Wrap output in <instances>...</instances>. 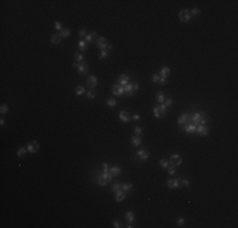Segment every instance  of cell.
I'll return each mask as SVG.
<instances>
[{
  "mask_svg": "<svg viewBox=\"0 0 238 228\" xmlns=\"http://www.w3.org/2000/svg\"><path fill=\"white\" fill-rule=\"evenodd\" d=\"M207 121H208V118L205 117V114H204V113H200V112H196V113L192 115V118H191V123L195 124V125H198V124L205 125Z\"/></svg>",
  "mask_w": 238,
  "mask_h": 228,
  "instance_id": "1",
  "label": "cell"
},
{
  "mask_svg": "<svg viewBox=\"0 0 238 228\" xmlns=\"http://www.w3.org/2000/svg\"><path fill=\"white\" fill-rule=\"evenodd\" d=\"M112 174L108 171V172H101V174H99V176H98V184L100 185V186H104L106 182H109V181L112 180Z\"/></svg>",
  "mask_w": 238,
  "mask_h": 228,
  "instance_id": "2",
  "label": "cell"
},
{
  "mask_svg": "<svg viewBox=\"0 0 238 228\" xmlns=\"http://www.w3.org/2000/svg\"><path fill=\"white\" fill-rule=\"evenodd\" d=\"M96 46L100 48V49H110L112 48V46L108 43V41L105 39V38H103V37H98L96 38Z\"/></svg>",
  "mask_w": 238,
  "mask_h": 228,
  "instance_id": "3",
  "label": "cell"
},
{
  "mask_svg": "<svg viewBox=\"0 0 238 228\" xmlns=\"http://www.w3.org/2000/svg\"><path fill=\"white\" fill-rule=\"evenodd\" d=\"M124 87V93H127L128 95H134V93L138 90V84L137 83H132V84H127Z\"/></svg>",
  "mask_w": 238,
  "mask_h": 228,
  "instance_id": "4",
  "label": "cell"
},
{
  "mask_svg": "<svg viewBox=\"0 0 238 228\" xmlns=\"http://www.w3.org/2000/svg\"><path fill=\"white\" fill-rule=\"evenodd\" d=\"M165 113H166V105L165 104L157 105V106H155V109H153V114H155L156 118H161V117H163V114Z\"/></svg>",
  "mask_w": 238,
  "mask_h": 228,
  "instance_id": "5",
  "label": "cell"
},
{
  "mask_svg": "<svg viewBox=\"0 0 238 228\" xmlns=\"http://www.w3.org/2000/svg\"><path fill=\"white\" fill-rule=\"evenodd\" d=\"M179 18H180V20H182V22H189V20L192 18V15H191L190 10L182 9V10L179 11Z\"/></svg>",
  "mask_w": 238,
  "mask_h": 228,
  "instance_id": "6",
  "label": "cell"
},
{
  "mask_svg": "<svg viewBox=\"0 0 238 228\" xmlns=\"http://www.w3.org/2000/svg\"><path fill=\"white\" fill-rule=\"evenodd\" d=\"M170 163H171V166H173V167H176V166H179V165H181V162H182V159H181L180 155H177V153H173V155H171L170 156Z\"/></svg>",
  "mask_w": 238,
  "mask_h": 228,
  "instance_id": "7",
  "label": "cell"
},
{
  "mask_svg": "<svg viewBox=\"0 0 238 228\" xmlns=\"http://www.w3.org/2000/svg\"><path fill=\"white\" fill-rule=\"evenodd\" d=\"M39 150V143L37 141H32V142L28 143L27 146V151L30 152V153H36V152Z\"/></svg>",
  "mask_w": 238,
  "mask_h": 228,
  "instance_id": "8",
  "label": "cell"
},
{
  "mask_svg": "<svg viewBox=\"0 0 238 228\" xmlns=\"http://www.w3.org/2000/svg\"><path fill=\"white\" fill-rule=\"evenodd\" d=\"M86 83H87L89 87L94 89V87H96V84H98V77H96L95 75L89 76V77H87V80H86Z\"/></svg>",
  "mask_w": 238,
  "mask_h": 228,
  "instance_id": "9",
  "label": "cell"
},
{
  "mask_svg": "<svg viewBox=\"0 0 238 228\" xmlns=\"http://www.w3.org/2000/svg\"><path fill=\"white\" fill-rule=\"evenodd\" d=\"M137 157H138L139 160L146 161V160L150 157V152H147L146 150H138V151H137Z\"/></svg>",
  "mask_w": 238,
  "mask_h": 228,
  "instance_id": "10",
  "label": "cell"
},
{
  "mask_svg": "<svg viewBox=\"0 0 238 228\" xmlns=\"http://www.w3.org/2000/svg\"><path fill=\"white\" fill-rule=\"evenodd\" d=\"M167 186L170 189H176V188L180 186V180L179 179H170V180L167 181Z\"/></svg>",
  "mask_w": 238,
  "mask_h": 228,
  "instance_id": "11",
  "label": "cell"
},
{
  "mask_svg": "<svg viewBox=\"0 0 238 228\" xmlns=\"http://www.w3.org/2000/svg\"><path fill=\"white\" fill-rule=\"evenodd\" d=\"M195 132H198L199 134H201V136H207L208 132H209V129H208L207 125H201V124H199V125H196V131H195Z\"/></svg>",
  "mask_w": 238,
  "mask_h": 228,
  "instance_id": "12",
  "label": "cell"
},
{
  "mask_svg": "<svg viewBox=\"0 0 238 228\" xmlns=\"http://www.w3.org/2000/svg\"><path fill=\"white\" fill-rule=\"evenodd\" d=\"M124 198H125V191H123L122 189L115 191V200L117 201H122Z\"/></svg>",
  "mask_w": 238,
  "mask_h": 228,
  "instance_id": "13",
  "label": "cell"
},
{
  "mask_svg": "<svg viewBox=\"0 0 238 228\" xmlns=\"http://www.w3.org/2000/svg\"><path fill=\"white\" fill-rule=\"evenodd\" d=\"M170 72H171L170 67H162L161 71H160V77H162V79H166L167 76L170 75Z\"/></svg>",
  "mask_w": 238,
  "mask_h": 228,
  "instance_id": "14",
  "label": "cell"
},
{
  "mask_svg": "<svg viewBox=\"0 0 238 228\" xmlns=\"http://www.w3.org/2000/svg\"><path fill=\"white\" fill-rule=\"evenodd\" d=\"M119 118H120V121L122 122H129V119H131V115L128 112H120L119 113Z\"/></svg>",
  "mask_w": 238,
  "mask_h": 228,
  "instance_id": "15",
  "label": "cell"
},
{
  "mask_svg": "<svg viewBox=\"0 0 238 228\" xmlns=\"http://www.w3.org/2000/svg\"><path fill=\"white\" fill-rule=\"evenodd\" d=\"M113 94L114 95H123L124 94V87L120 85H115L113 87Z\"/></svg>",
  "mask_w": 238,
  "mask_h": 228,
  "instance_id": "16",
  "label": "cell"
},
{
  "mask_svg": "<svg viewBox=\"0 0 238 228\" xmlns=\"http://www.w3.org/2000/svg\"><path fill=\"white\" fill-rule=\"evenodd\" d=\"M188 122H189V114L188 113H184L180 118L177 119V123L179 124H186Z\"/></svg>",
  "mask_w": 238,
  "mask_h": 228,
  "instance_id": "17",
  "label": "cell"
},
{
  "mask_svg": "<svg viewBox=\"0 0 238 228\" xmlns=\"http://www.w3.org/2000/svg\"><path fill=\"white\" fill-rule=\"evenodd\" d=\"M118 83H119V85L122 86H125L127 84H129V77L127 75H122L119 77V80H118Z\"/></svg>",
  "mask_w": 238,
  "mask_h": 228,
  "instance_id": "18",
  "label": "cell"
},
{
  "mask_svg": "<svg viewBox=\"0 0 238 228\" xmlns=\"http://www.w3.org/2000/svg\"><path fill=\"white\" fill-rule=\"evenodd\" d=\"M185 131H186L188 133L195 132V131H196V125H195V124H192V123H186L185 124Z\"/></svg>",
  "mask_w": 238,
  "mask_h": 228,
  "instance_id": "19",
  "label": "cell"
},
{
  "mask_svg": "<svg viewBox=\"0 0 238 228\" xmlns=\"http://www.w3.org/2000/svg\"><path fill=\"white\" fill-rule=\"evenodd\" d=\"M131 142H132V144H133V146L138 147V146H141L142 141H141L139 136H133V137H132V140H131Z\"/></svg>",
  "mask_w": 238,
  "mask_h": 228,
  "instance_id": "20",
  "label": "cell"
},
{
  "mask_svg": "<svg viewBox=\"0 0 238 228\" xmlns=\"http://www.w3.org/2000/svg\"><path fill=\"white\" fill-rule=\"evenodd\" d=\"M61 36H60V33L58 34H53L52 37H51V43H53V45H58L60 42H61Z\"/></svg>",
  "mask_w": 238,
  "mask_h": 228,
  "instance_id": "21",
  "label": "cell"
},
{
  "mask_svg": "<svg viewBox=\"0 0 238 228\" xmlns=\"http://www.w3.org/2000/svg\"><path fill=\"white\" fill-rule=\"evenodd\" d=\"M77 71H79V74H86L87 72V66H86L85 64H79Z\"/></svg>",
  "mask_w": 238,
  "mask_h": 228,
  "instance_id": "22",
  "label": "cell"
},
{
  "mask_svg": "<svg viewBox=\"0 0 238 228\" xmlns=\"http://www.w3.org/2000/svg\"><path fill=\"white\" fill-rule=\"evenodd\" d=\"M125 219H127V223L128 224H132V222H133V219H134V214L132 212H127L125 213Z\"/></svg>",
  "mask_w": 238,
  "mask_h": 228,
  "instance_id": "23",
  "label": "cell"
},
{
  "mask_svg": "<svg viewBox=\"0 0 238 228\" xmlns=\"http://www.w3.org/2000/svg\"><path fill=\"white\" fill-rule=\"evenodd\" d=\"M120 172H122V170H120V167H118V166H113V167L110 169V174H112V176H118Z\"/></svg>",
  "mask_w": 238,
  "mask_h": 228,
  "instance_id": "24",
  "label": "cell"
},
{
  "mask_svg": "<svg viewBox=\"0 0 238 228\" xmlns=\"http://www.w3.org/2000/svg\"><path fill=\"white\" fill-rule=\"evenodd\" d=\"M95 36H96V33H95V32H91V33L86 34V36H85V42H86V43H91Z\"/></svg>",
  "mask_w": 238,
  "mask_h": 228,
  "instance_id": "25",
  "label": "cell"
},
{
  "mask_svg": "<svg viewBox=\"0 0 238 228\" xmlns=\"http://www.w3.org/2000/svg\"><path fill=\"white\" fill-rule=\"evenodd\" d=\"M156 99H157V102H158L160 104H162V103L165 102V95H163V93H162V91H158V93L156 94Z\"/></svg>",
  "mask_w": 238,
  "mask_h": 228,
  "instance_id": "26",
  "label": "cell"
},
{
  "mask_svg": "<svg viewBox=\"0 0 238 228\" xmlns=\"http://www.w3.org/2000/svg\"><path fill=\"white\" fill-rule=\"evenodd\" d=\"M133 188V185L131 182H125V184H122V190L123 191H129V190Z\"/></svg>",
  "mask_w": 238,
  "mask_h": 228,
  "instance_id": "27",
  "label": "cell"
},
{
  "mask_svg": "<svg viewBox=\"0 0 238 228\" xmlns=\"http://www.w3.org/2000/svg\"><path fill=\"white\" fill-rule=\"evenodd\" d=\"M71 34V29H62L61 30V33H60V36L62 38H66V37H68Z\"/></svg>",
  "mask_w": 238,
  "mask_h": 228,
  "instance_id": "28",
  "label": "cell"
},
{
  "mask_svg": "<svg viewBox=\"0 0 238 228\" xmlns=\"http://www.w3.org/2000/svg\"><path fill=\"white\" fill-rule=\"evenodd\" d=\"M25 153H27V148H24V147H20V148H18V151H17V155L19 157H23Z\"/></svg>",
  "mask_w": 238,
  "mask_h": 228,
  "instance_id": "29",
  "label": "cell"
},
{
  "mask_svg": "<svg viewBox=\"0 0 238 228\" xmlns=\"http://www.w3.org/2000/svg\"><path fill=\"white\" fill-rule=\"evenodd\" d=\"M77 46H79V48H80L81 51H85L86 49V42L85 41H82V39H80L79 43H77Z\"/></svg>",
  "mask_w": 238,
  "mask_h": 228,
  "instance_id": "30",
  "label": "cell"
},
{
  "mask_svg": "<svg viewBox=\"0 0 238 228\" xmlns=\"http://www.w3.org/2000/svg\"><path fill=\"white\" fill-rule=\"evenodd\" d=\"M106 105L113 108V106L117 105V100H115V99H108V100H106Z\"/></svg>",
  "mask_w": 238,
  "mask_h": 228,
  "instance_id": "31",
  "label": "cell"
},
{
  "mask_svg": "<svg viewBox=\"0 0 238 228\" xmlns=\"http://www.w3.org/2000/svg\"><path fill=\"white\" fill-rule=\"evenodd\" d=\"M108 53H109V52H108V49H101V51H100V53H99V58H101V60L105 58V57L108 56Z\"/></svg>",
  "mask_w": 238,
  "mask_h": 228,
  "instance_id": "32",
  "label": "cell"
},
{
  "mask_svg": "<svg viewBox=\"0 0 238 228\" xmlns=\"http://www.w3.org/2000/svg\"><path fill=\"white\" fill-rule=\"evenodd\" d=\"M74 56H75V60H76V62H81V61L84 60V56H82L81 53H79V52H76V53H75Z\"/></svg>",
  "mask_w": 238,
  "mask_h": 228,
  "instance_id": "33",
  "label": "cell"
},
{
  "mask_svg": "<svg viewBox=\"0 0 238 228\" xmlns=\"http://www.w3.org/2000/svg\"><path fill=\"white\" fill-rule=\"evenodd\" d=\"M84 93H85V89H84L82 86H77V87H76V95H79V96H80V95H82Z\"/></svg>",
  "mask_w": 238,
  "mask_h": 228,
  "instance_id": "34",
  "label": "cell"
},
{
  "mask_svg": "<svg viewBox=\"0 0 238 228\" xmlns=\"http://www.w3.org/2000/svg\"><path fill=\"white\" fill-rule=\"evenodd\" d=\"M120 189H122V184H119V182H115L114 185L112 186L113 191H118V190H120Z\"/></svg>",
  "mask_w": 238,
  "mask_h": 228,
  "instance_id": "35",
  "label": "cell"
},
{
  "mask_svg": "<svg viewBox=\"0 0 238 228\" xmlns=\"http://www.w3.org/2000/svg\"><path fill=\"white\" fill-rule=\"evenodd\" d=\"M160 165H161V167H163V169H167L169 165H170V162L166 161V160H161V161H160Z\"/></svg>",
  "mask_w": 238,
  "mask_h": 228,
  "instance_id": "36",
  "label": "cell"
},
{
  "mask_svg": "<svg viewBox=\"0 0 238 228\" xmlns=\"http://www.w3.org/2000/svg\"><path fill=\"white\" fill-rule=\"evenodd\" d=\"M9 110V108H8V105H5V104H3L1 105V108H0V113L1 114H5Z\"/></svg>",
  "mask_w": 238,
  "mask_h": 228,
  "instance_id": "37",
  "label": "cell"
},
{
  "mask_svg": "<svg viewBox=\"0 0 238 228\" xmlns=\"http://www.w3.org/2000/svg\"><path fill=\"white\" fill-rule=\"evenodd\" d=\"M190 13H191V15H199V14H200V9H199V8H194V9L191 10Z\"/></svg>",
  "mask_w": 238,
  "mask_h": 228,
  "instance_id": "38",
  "label": "cell"
},
{
  "mask_svg": "<svg viewBox=\"0 0 238 228\" xmlns=\"http://www.w3.org/2000/svg\"><path fill=\"white\" fill-rule=\"evenodd\" d=\"M181 185L189 188V186H190V182H189V180H186V179H182V180H181Z\"/></svg>",
  "mask_w": 238,
  "mask_h": 228,
  "instance_id": "39",
  "label": "cell"
},
{
  "mask_svg": "<svg viewBox=\"0 0 238 228\" xmlns=\"http://www.w3.org/2000/svg\"><path fill=\"white\" fill-rule=\"evenodd\" d=\"M55 28L57 29V30H62V24L60 22H55Z\"/></svg>",
  "mask_w": 238,
  "mask_h": 228,
  "instance_id": "40",
  "label": "cell"
},
{
  "mask_svg": "<svg viewBox=\"0 0 238 228\" xmlns=\"http://www.w3.org/2000/svg\"><path fill=\"white\" fill-rule=\"evenodd\" d=\"M108 171H109V165L106 162H104L103 163V172H108Z\"/></svg>",
  "mask_w": 238,
  "mask_h": 228,
  "instance_id": "41",
  "label": "cell"
},
{
  "mask_svg": "<svg viewBox=\"0 0 238 228\" xmlns=\"http://www.w3.org/2000/svg\"><path fill=\"white\" fill-rule=\"evenodd\" d=\"M176 174V170H175V167L171 166V167H169V175H175Z\"/></svg>",
  "mask_w": 238,
  "mask_h": 228,
  "instance_id": "42",
  "label": "cell"
},
{
  "mask_svg": "<svg viewBox=\"0 0 238 228\" xmlns=\"http://www.w3.org/2000/svg\"><path fill=\"white\" fill-rule=\"evenodd\" d=\"M152 81H153V83H157V81H160V75L155 74V75L152 76Z\"/></svg>",
  "mask_w": 238,
  "mask_h": 228,
  "instance_id": "43",
  "label": "cell"
},
{
  "mask_svg": "<svg viewBox=\"0 0 238 228\" xmlns=\"http://www.w3.org/2000/svg\"><path fill=\"white\" fill-rule=\"evenodd\" d=\"M172 104V99H165V105L166 106H171Z\"/></svg>",
  "mask_w": 238,
  "mask_h": 228,
  "instance_id": "44",
  "label": "cell"
},
{
  "mask_svg": "<svg viewBox=\"0 0 238 228\" xmlns=\"http://www.w3.org/2000/svg\"><path fill=\"white\" fill-rule=\"evenodd\" d=\"M86 95H87V98H90V99H94V98H95V94H94L93 91H87Z\"/></svg>",
  "mask_w": 238,
  "mask_h": 228,
  "instance_id": "45",
  "label": "cell"
},
{
  "mask_svg": "<svg viewBox=\"0 0 238 228\" xmlns=\"http://www.w3.org/2000/svg\"><path fill=\"white\" fill-rule=\"evenodd\" d=\"M134 132H136V134H137V136H139V134L142 133V129H141L139 127H136V128H134Z\"/></svg>",
  "mask_w": 238,
  "mask_h": 228,
  "instance_id": "46",
  "label": "cell"
},
{
  "mask_svg": "<svg viewBox=\"0 0 238 228\" xmlns=\"http://www.w3.org/2000/svg\"><path fill=\"white\" fill-rule=\"evenodd\" d=\"M79 36H80V37H85L86 36V30L85 29H81V30L79 32Z\"/></svg>",
  "mask_w": 238,
  "mask_h": 228,
  "instance_id": "47",
  "label": "cell"
},
{
  "mask_svg": "<svg viewBox=\"0 0 238 228\" xmlns=\"http://www.w3.org/2000/svg\"><path fill=\"white\" fill-rule=\"evenodd\" d=\"M132 118H133L134 121H139V119H141V117H139L138 114H134V115H132Z\"/></svg>",
  "mask_w": 238,
  "mask_h": 228,
  "instance_id": "48",
  "label": "cell"
},
{
  "mask_svg": "<svg viewBox=\"0 0 238 228\" xmlns=\"http://www.w3.org/2000/svg\"><path fill=\"white\" fill-rule=\"evenodd\" d=\"M113 224H114L115 228H119V227H120V223H119L118 220H114V222H113Z\"/></svg>",
  "mask_w": 238,
  "mask_h": 228,
  "instance_id": "49",
  "label": "cell"
},
{
  "mask_svg": "<svg viewBox=\"0 0 238 228\" xmlns=\"http://www.w3.org/2000/svg\"><path fill=\"white\" fill-rule=\"evenodd\" d=\"M177 223H179L180 226H182V224H184V218H179L177 219Z\"/></svg>",
  "mask_w": 238,
  "mask_h": 228,
  "instance_id": "50",
  "label": "cell"
},
{
  "mask_svg": "<svg viewBox=\"0 0 238 228\" xmlns=\"http://www.w3.org/2000/svg\"><path fill=\"white\" fill-rule=\"evenodd\" d=\"M0 124L4 125V124H5V121H4V119H0Z\"/></svg>",
  "mask_w": 238,
  "mask_h": 228,
  "instance_id": "51",
  "label": "cell"
}]
</instances>
